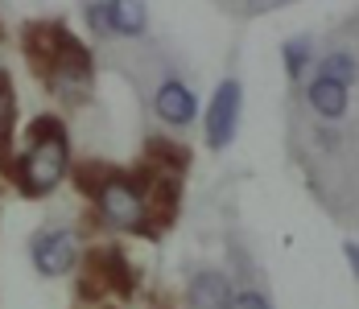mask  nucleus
Masks as SVG:
<instances>
[{
    "label": "nucleus",
    "mask_w": 359,
    "mask_h": 309,
    "mask_svg": "<svg viewBox=\"0 0 359 309\" xmlns=\"http://www.w3.org/2000/svg\"><path fill=\"white\" fill-rule=\"evenodd\" d=\"M8 111H13V91H8V78L0 74V132L8 124Z\"/></svg>",
    "instance_id": "nucleus-14"
},
{
    "label": "nucleus",
    "mask_w": 359,
    "mask_h": 309,
    "mask_svg": "<svg viewBox=\"0 0 359 309\" xmlns=\"http://www.w3.org/2000/svg\"><path fill=\"white\" fill-rule=\"evenodd\" d=\"M62 37H67L62 25H29V29H25L29 58H37V62H54L58 50H62Z\"/></svg>",
    "instance_id": "nucleus-9"
},
{
    "label": "nucleus",
    "mask_w": 359,
    "mask_h": 309,
    "mask_svg": "<svg viewBox=\"0 0 359 309\" xmlns=\"http://www.w3.org/2000/svg\"><path fill=\"white\" fill-rule=\"evenodd\" d=\"M108 13H111V34L137 37V34H144V25H149V8H144V0H111Z\"/></svg>",
    "instance_id": "nucleus-8"
},
{
    "label": "nucleus",
    "mask_w": 359,
    "mask_h": 309,
    "mask_svg": "<svg viewBox=\"0 0 359 309\" xmlns=\"http://www.w3.org/2000/svg\"><path fill=\"white\" fill-rule=\"evenodd\" d=\"M67 173V128L54 116H41L37 124H29V149L17 165V181L29 198L50 194Z\"/></svg>",
    "instance_id": "nucleus-1"
},
{
    "label": "nucleus",
    "mask_w": 359,
    "mask_h": 309,
    "mask_svg": "<svg viewBox=\"0 0 359 309\" xmlns=\"http://www.w3.org/2000/svg\"><path fill=\"white\" fill-rule=\"evenodd\" d=\"M310 107L326 116V120H334V116H343V107H347V87L343 83H334V78H314L310 83Z\"/></svg>",
    "instance_id": "nucleus-7"
},
{
    "label": "nucleus",
    "mask_w": 359,
    "mask_h": 309,
    "mask_svg": "<svg viewBox=\"0 0 359 309\" xmlns=\"http://www.w3.org/2000/svg\"><path fill=\"white\" fill-rule=\"evenodd\" d=\"M190 305L194 309H227L231 305V284L219 273H198L190 280Z\"/></svg>",
    "instance_id": "nucleus-6"
},
{
    "label": "nucleus",
    "mask_w": 359,
    "mask_h": 309,
    "mask_svg": "<svg viewBox=\"0 0 359 309\" xmlns=\"http://www.w3.org/2000/svg\"><path fill=\"white\" fill-rule=\"evenodd\" d=\"M318 74H323V78H334V83H343V87H347V83H355V62H351L347 54H330Z\"/></svg>",
    "instance_id": "nucleus-10"
},
{
    "label": "nucleus",
    "mask_w": 359,
    "mask_h": 309,
    "mask_svg": "<svg viewBox=\"0 0 359 309\" xmlns=\"http://www.w3.org/2000/svg\"><path fill=\"white\" fill-rule=\"evenodd\" d=\"M100 210L108 214V223H116V227H133V231L144 227V198H141V190L133 181H124V177H108L100 186Z\"/></svg>",
    "instance_id": "nucleus-2"
},
{
    "label": "nucleus",
    "mask_w": 359,
    "mask_h": 309,
    "mask_svg": "<svg viewBox=\"0 0 359 309\" xmlns=\"http://www.w3.org/2000/svg\"><path fill=\"white\" fill-rule=\"evenodd\" d=\"M347 260H351V268H355V276H359V243H347Z\"/></svg>",
    "instance_id": "nucleus-15"
},
{
    "label": "nucleus",
    "mask_w": 359,
    "mask_h": 309,
    "mask_svg": "<svg viewBox=\"0 0 359 309\" xmlns=\"http://www.w3.org/2000/svg\"><path fill=\"white\" fill-rule=\"evenodd\" d=\"M285 70H289V78H297L306 70V46L302 41H289L285 46Z\"/></svg>",
    "instance_id": "nucleus-11"
},
{
    "label": "nucleus",
    "mask_w": 359,
    "mask_h": 309,
    "mask_svg": "<svg viewBox=\"0 0 359 309\" xmlns=\"http://www.w3.org/2000/svg\"><path fill=\"white\" fill-rule=\"evenodd\" d=\"M34 264L41 276H62L74 264V235H67V231H46L34 243Z\"/></svg>",
    "instance_id": "nucleus-4"
},
{
    "label": "nucleus",
    "mask_w": 359,
    "mask_h": 309,
    "mask_svg": "<svg viewBox=\"0 0 359 309\" xmlns=\"http://www.w3.org/2000/svg\"><path fill=\"white\" fill-rule=\"evenodd\" d=\"M240 83H219L215 99H211V116H207V144L211 149H227L236 137V124H240Z\"/></svg>",
    "instance_id": "nucleus-3"
},
{
    "label": "nucleus",
    "mask_w": 359,
    "mask_h": 309,
    "mask_svg": "<svg viewBox=\"0 0 359 309\" xmlns=\"http://www.w3.org/2000/svg\"><path fill=\"white\" fill-rule=\"evenodd\" d=\"M157 116L170 120V124H190L194 120V95L182 87L178 78L161 83V91H157Z\"/></svg>",
    "instance_id": "nucleus-5"
},
{
    "label": "nucleus",
    "mask_w": 359,
    "mask_h": 309,
    "mask_svg": "<svg viewBox=\"0 0 359 309\" xmlns=\"http://www.w3.org/2000/svg\"><path fill=\"white\" fill-rule=\"evenodd\" d=\"M260 4H273V0H252V8H260Z\"/></svg>",
    "instance_id": "nucleus-16"
},
{
    "label": "nucleus",
    "mask_w": 359,
    "mask_h": 309,
    "mask_svg": "<svg viewBox=\"0 0 359 309\" xmlns=\"http://www.w3.org/2000/svg\"><path fill=\"white\" fill-rule=\"evenodd\" d=\"M227 309H269V301H264L260 293H240V297H231Z\"/></svg>",
    "instance_id": "nucleus-13"
},
{
    "label": "nucleus",
    "mask_w": 359,
    "mask_h": 309,
    "mask_svg": "<svg viewBox=\"0 0 359 309\" xmlns=\"http://www.w3.org/2000/svg\"><path fill=\"white\" fill-rule=\"evenodd\" d=\"M87 21H91V29H95V34H111L108 4H91V8H87Z\"/></svg>",
    "instance_id": "nucleus-12"
}]
</instances>
